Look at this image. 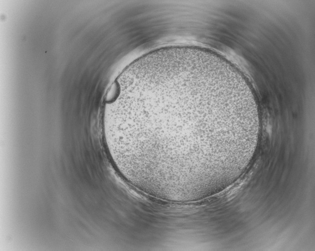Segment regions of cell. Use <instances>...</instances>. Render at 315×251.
<instances>
[{
  "label": "cell",
  "mask_w": 315,
  "mask_h": 251,
  "mask_svg": "<svg viewBox=\"0 0 315 251\" xmlns=\"http://www.w3.org/2000/svg\"><path fill=\"white\" fill-rule=\"evenodd\" d=\"M247 126L230 84L193 53L136 77L110 105L105 122L111 151L129 175L177 194L193 192L213 162L229 160Z\"/></svg>",
  "instance_id": "6da1fadb"
}]
</instances>
